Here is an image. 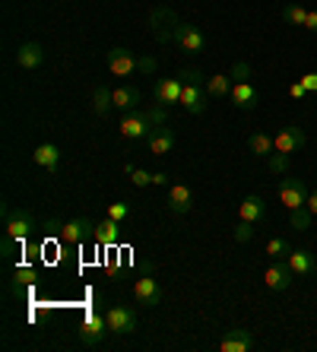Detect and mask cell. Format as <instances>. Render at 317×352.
I'll return each mask as SVG.
<instances>
[{
	"instance_id": "obj_17",
	"label": "cell",
	"mask_w": 317,
	"mask_h": 352,
	"mask_svg": "<svg viewBox=\"0 0 317 352\" xmlns=\"http://www.w3.org/2000/svg\"><path fill=\"white\" fill-rule=\"evenodd\" d=\"M285 263L292 267L295 276H311V273H317V257L311 254V251H305V248H292L289 257H285Z\"/></svg>"
},
{
	"instance_id": "obj_28",
	"label": "cell",
	"mask_w": 317,
	"mask_h": 352,
	"mask_svg": "<svg viewBox=\"0 0 317 352\" xmlns=\"http://www.w3.org/2000/svg\"><path fill=\"white\" fill-rule=\"evenodd\" d=\"M232 86H235V80H232V74H216L206 80V92H210V98H222L232 92Z\"/></svg>"
},
{
	"instance_id": "obj_25",
	"label": "cell",
	"mask_w": 317,
	"mask_h": 352,
	"mask_svg": "<svg viewBox=\"0 0 317 352\" xmlns=\"http://www.w3.org/2000/svg\"><path fill=\"white\" fill-rule=\"evenodd\" d=\"M118 238H121V222H118V219H111V216H108L105 222H98V226H96V241H98V245L111 248V245H118Z\"/></svg>"
},
{
	"instance_id": "obj_18",
	"label": "cell",
	"mask_w": 317,
	"mask_h": 352,
	"mask_svg": "<svg viewBox=\"0 0 317 352\" xmlns=\"http://www.w3.org/2000/svg\"><path fill=\"white\" fill-rule=\"evenodd\" d=\"M17 64L23 67V70H39V67L45 64V48H41L39 41H25V45H19Z\"/></svg>"
},
{
	"instance_id": "obj_33",
	"label": "cell",
	"mask_w": 317,
	"mask_h": 352,
	"mask_svg": "<svg viewBox=\"0 0 317 352\" xmlns=\"http://www.w3.org/2000/svg\"><path fill=\"white\" fill-rule=\"evenodd\" d=\"M178 80L184 82V86H187V82H197V86H206V80H210V76H206L204 70H197V67H184V70H181V74H178Z\"/></svg>"
},
{
	"instance_id": "obj_26",
	"label": "cell",
	"mask_w": 317,
	"mask_h": 352,
	"mask_svg": "<svg viewBox=\"0 0 317 352\" xmlns=\"http://www.w3.org/2000/svg\"><path fill=\"white\" fill-rule=\"evenodd\" d=\"M248 149H251L257 159H270L273 153H276V146H273V137H267V133L254 131L251 137H248Z\"/></svg>"
},
{
	"instance_id": "obj_41",
	"label": "cell",
	"mask_w": 317,
	"mask_h": 352,
	"mask_svg": "<svg viewBox=\"0 0 317 352\" xmlns=\"http://www.w3.org/2000/svg\"><path fill=\"white\" fill-rule=\"evenodd\" d=\"M289 96H292V98H305V96H308V89H305V82H292V86H289Z\"/></svg>"
},
{
	"instance_id": "obj_30",
	"label": "cell",
	"mask_w": 317,
	"mask_h": 352,
	"mask_svg": "<svg viewBox=\"0 0 317 352\" xmlns=\"http://www.w3.org/2000/svg\"><path fill=\"white\" fill-rule=\"evenodd\" d=\"M283 19L292 25H305L308 23V10L301 7V3H289V7H283Z\"/></svg>"
},
{
	"instance_id": "obj_11",
	"label": "cell",
	"mask_w": 317,
	"mask_h": 352,
	"mask_svg": "<svg viewBox=\"0 0 317 352\" xmlns=\"http://www.w3.org/2000/svg\"><path fill=\"white\" fill-rule=\"evenodd\" d=\"M181 92H184V82L178 80V76H168V80H159L155 82V89H153V98H155V105H181Z\"/></svg>"
},
{
	"instance_id": "obj_32",
	"label": "cell",
	"mask_w": 317,
	"mask_h": 352,
	"mask_svg": "<svg viewBox=\"0 0 317 352\" xmlns=\"http://www.w3.org/2000/svg\"><path fill=\"white\" fill-rule=\"evenodd\" d=\"M146 118H149V124H153V127H165V124H168V108L165 105H149L146 108Z\"/></svg>"
},
{
	"instance_id": "obj_13",
	"label": "cell",
	"mask_w": 317,
	"mask_h": 352,
	"mask_svg": "<svg viewBox=\"0 0 317 352\" xmlns=\"http://www.w3.org/2000/svg\"><path fill=\"white\" fill-rule=\"evenodd\" d=\"M108 70H111V76L137 74V54L127 48H111L108 51Z\"/></svg>"
},
{
	"instance_id": "obj_20",
	"label": "cell",
	"mask_w": 317,
	"mask_h": 352,
	"mask_svg": "<svg viewBox=\"0 0 317 352\" xmlns=\"http://www.w3.org/2000/svg\"><path fill=\"white\" fill-rule=\"evenodd\" d=\"M219 349L222 352H248V349H254V336L248 333V330H228L219 340Z\"/></svg>"
},
{
	"instance_id": "obj_37",
	"label": "cell",
	"mask_w": 317,
	"mask_h": 352,
	"mask_svg": "<svg viewBox=\"0 0 317 352\" xmlns=\"http://www.w3.org/2000/svg\"><path fill=\"white\" fill-rule=\"evenodd\" d=\"M254 235H257V229H254V222L241 219V222L235 226V241H241V245H244V241H251Z\"/></svg>"
},
{
	"instance_id": "obj_4",
	"label": "cell",
	"mask_w": 317,
	"mask_h": 352,
	"mask_svg": "<svg viewBox=\"0 0 317 352\" xmlns=\"http://www.w3.org/2000/svg\"><path fill=\"white\" fill-rule=\"evenodd\" d=\"M105 320H108V330L114 336H127L137 330V311L127 308V305H111L105 311Z\"/></svg>"
},
{
	"instance_id": "obj_23",
	"label": "cell",
	"mask_w": 317,
	"mask_h": 352,
	"mask_svg": "<svg viewBox=\"0 0 317 352\" xmlns=\"http://www.w3.org/2000/svg\"><path fill=\"white\" fill-rule=\"evenodd\" d=\"M32 162L41 165L45 172H54L57 165H61V149H57L54 143H41V146L32 153Z\"/></svg>"
},
{
	"instance_id": "obj_7",
	"label": "cell",
	"mask_w": 317,
	"mask_h": 352,
	"mask_svg": "<svg viewBox=\"0 0 317 352\" xmlns=\"http://www.w3.org/2000/svg\"><path fill=\"white\" fill-rule=\"evenodd\" d=\"M175 45H178L184 54H200V51L206 48V38H204V32H200L197 25L178 23V29H175Z\"/></svg>"
},
{
	"instance_id": "obj_8",
	"label": "cell",
	"mask_w": 317,
	"mask_h": 352,
	"mask_svg": "<svg viewBox=\"0 0 317 352\" xmlns=\"http://www.w3.org/2000/svg\"><path fill=\"white\" fill-rule=\"evenodd\" d=\"M149 131H153V124H149L146 111H140V108H133V111H127V115L121 118L124 140H143V137H149Z\"/></svg>"
},
{
	"instance_id": "obj_10",
	"label": "cell",
	"mask_w": 317,
	"mask_h": 352,
	"mask_svg": "<svg viewBox=\"0 0 317 352\" xmlns=\"http://www.w3.org/2000/svg\"><path fill=\"white\" fill-rule=\"evenodd\" d=\"M263 283H267V289H273V292H285V289L295 283V273L285 261H273L267 267V273H263Z\"/></svg>"
},
{
	"instance_id": "obj_1",
	"label": "cell",
	"mask_w": 317,
	"mask_h": 352,
	"mask_svg": "<svg viewBox=\"0 0 317 352\" xmlns=\"http://www.w3.org/2000/svg\"><path fill=\"white\" fill-rule=\"evenodd\" d=\"M32 232H35L32 210H10V206H3V235L17 238L19 245H23V241H29Z\"/></svg>"
},
{
	"instance_id": "obj_35",
	"label": "cell",
	"mask_w": 317,
	"mask_h": 352,
	"mask_svg": "<svg viewBox=\"0 0 317 352\" xmlns=\"http://www.w3.org/2000/svg\"><path fill=\"white\" fill-rule=\"evenodd\" d=\"M267 165L273 175H285L289 172V153H273V156L267 159Z\"/></svg>"
},
{
	"instance_id": "obj_9",
	"label": "cell",
	"mask_w": 317,
	"mask_h": 352,
	"mask_svg": "<svg viewBox=\"0 0 317 352\" xmlns=\"http://www.w3.org/2000/svg\"><path fill=\"white\" fill-rule=\"evenodd\" d=\"M133 298H137V305H143V308H155V305L162 302V286H159V279L143 273V276L133 283Z\"/></svg>"
},
{
	"instance_id": "obj_42",
	"label": "cell",
	"mask_w": 317,
	"mask_h": 352,
	"mask_svg": "<svg viewBox=\"0 0 317 352\" xmlns=\"http://www.w3.org/2000/svg\"><path fill=\"white\" fill-rule=\"evenodd\" d=\"M301 82H305V89L308 92H317V74H305L301 76Z\"/></svg>"
},
{
	"instance_id": "obj_29",
	"label": "cell",
	"mask_w": 317,
	"mask_h": 352,
	"mask_svg": "<svg viewBox=\"0 0 317 352\" xmlns=\"http://www.w3.org/2000/svg\"><path fill=\"white\" fill-rule=\"evenodd\" d=\"M311 219H314V213H311L308 206L289 210V222H292V229H295V232H308V229H311Z\"/></svg>"
},
{
	"instance_id": "obj_44",
	"label": "cell",
	"mask_w": 317,
	"mask_h": 352,
	"mask_svg": "<svg viewBox=\"0 0 317 352\" xmlns=\"http://www.w3.org/2000/svg\"><path fill=\"white\" fill-rule=\"evenodd\" d=\"M305 206H308L311 213L317 216V188H314V190H308V204H305Z\"/></svg>"
},
{
	"instance_id": "obj_34",
	"label": "cell",
	"mask_w": 317,
	"mask_h": 352,
	"mask_svg": "<svg viewBox=\"0 0 317 352\" xmlns=\"http://www.w3.org/2000/svg\"><path fill=\"white\" fill-rule=\"evenodd\" d=\"M17 248H23V245L17 241V238L3 235V241H0V257H3L7 263H13V261H17Z\"/></svg>"
},
{
	"instance_id": "obj_16",
	"label": "cell",
	"mask_w": 317,
	"mask_h": 352,
	"mask_svg": "<svg viewBox=\"0 0 317 352\" xmlns=\"http://www.w3.org/2000/svg\"><path fill=\"white\" fill-rule=\"evenodd\" d=\"M168 210L175 216H184L190 206H194V190L187 188V184H168Z\"/></svg>"
},
{
	"instance_id": "obj_14",
	"label": "cell",
	"mask_w": 317,
	"mask_h": 352,
	"mask_svg": "<svg viewBox=\"0 0 317 352\" xmlns=\"http://www.w3.org/2000/svg\"><path fill=\"white\" fill-rule=\"evenodd\" d=\"M228 98H232V105H235L238 111H254V108L261 105V92L254 89L251 82H235L232 92H228Z\"/></svg>"
},
{
	"instance_id": "obj_15",
	"label": "cell",
	"mask_w": 317,
	"mask_h": 352,
	"mask_svg": "<svg viewBox=\"0 0 317 352\" xmlns=\"http://www.w3.org/2000/svg\"><path fill=\"white\" fill-rule=\"evenodd\" d=\"M210 98V92H206V86H197V82H187L184 86V92H181V105L190 111V115H204L206 111V102Z\"/></svg>"
},
{
	"instance_id": "obj_3",
	"label": "cell",
	"mask_w": 317,
	"mask_h": 352,
	"mask_svg": "<svg viewBox=\"0 0 317 352\" xmlns=\"http://www.w3.org/2000/svg\"><path fill=\"white\" fill-rule=\"evenodd\" d=\"M178 13L171 7H155L153 13H149V29H153V35L159 41H175V29H178Z\"/></svg>"
},
{
	"instance_id": "obj_36",
	"label": "cell",
	"mask_w": 317,
	"mask_h": 352,
	"mask_svg": "<svg viewBox=\"0 0 317 352\" xmlns=\"http://www.w3.org/2000/svg\"><path fill=\"white\" fill-rule=\"evenodd\" d=\"M228 74H232V80H235V82H251L254 70H251V64H244V60H238V64L232 67Z\"/></svg>"
},
{
	"instance_id": "obj_43",
	"label": "cell",
	"mask_w": 317,
	"mask_h": 352,
	"mask_svg": "<svg viewBox=\"0 0 317 352\" xmlns=\"http://www.w3.org/2000/svg\"><path fill=\"white\" fill-rule=\"evenodd\" d=\"M305 29H311V32L317 35V10H308V23H305Z\"/></svg>"
},
{
	"instance_id": "obj_24",
	"label": "cell",
	"mask_w": 317,
	"mask_h": 352,
	"mask_svg": "<svg viewBox=\"0 0 317 352\" xmlns=\"http://www.w3.org/2000/svg\"><path fill=\"white\" fill-rule=\"evenodd\" d=\"M140 102H143V92L137 86H118L114 89V108H121V111H133Z\"/></svg>"
},
{
	"instance_id": "obj_22",
	"label": "cell",
	"mask_w": 317,
	"mask_h": 352,
	"mask_svg": "<svg viewBox=\"0 0 317 352\" xmlns=\"http://www.w3.org/2000/svg\"><path fill=\"white\" fill-rule=\"evenodd\" d=\"M35 279H39L35 267H17V273H13V279H10V295H25L35 286Z\"/></svg>"
},
{
	"instance_id": "obj_40",
	"label": "cell",
	"mask_w": 317,
	"mask_h": 352,
	"mask_svg": "<svg viewBox=\"0 0 317 352\" xmlns=\"http://www.w3.org/2000/svg\"><path fill=\"white\" fill-rule=\"evenodd\" d=\"M131 181H133V188H146V184H153V175L143 172V168H133Z\"/></svg>"
},
{
	"instance_id": "obj_31",
	"label": "cell",
	"mask_w": 317,
	"mask_h": 352,
	"mask_svg": "<svg viewBox=\"0 0 317 352\" xmlns=\"http://www.w3.org/2000/svg\"><path fill=\"white\" fill-rule=\"evenodd\" d=\"M289 251H292V245H289L285 238H270V241H267V254L273 257V261H285V257H289Z\"/></svg>"
},
{
	"instance_id": "obj_21",
	"label": "cell",
	"mask_w": 317,
	"mask_h": 352,
	"mask_svg": "<svg viewBox=\"0 0 317 352\" xmlns=\"http://www.w3.org/2000/svg\"><path fill=\"white\" fill-rule=\"evenodd\" d=\"M238 213H241V219H248V222H263V216H267V204H263V197H257V194H251V197H244L241 200V206H238Z\"/></svg>"
},
{
	"instance_id": "obj_2",
	"label": "cell",
	"mask_w": 317,
	"mask_h": 352,
	"mask_svg": "<svg viewBox=\"0 0 317 352\" xmlns=\"http://www.w3.org/2000/svg\"><path fill=\"white\" fill-rule=\"evenodd\" d=\"M76 333H80V343L83 346H98L102 343V340H105L108 333H111V330H108V320H105V314H98L96 308H89V311H86V318H83V324H80V330H76Z\"/></svg>"
},
{
	"instance_id": "obj_5",
	"label": "cell",
	"mask_w": 317,
	"mask_h": 352,
	"mask_svg": "<svg viewBox=\"0 0 317 352\" xmlns=\"http://www.w3.org/2000/svg\"><path fill=\"white\" fill-rule=\"evenodd\" d=\"M279 200L285 210H298L308 204V184L305 178H283L279 181Z\"/></svg>"
},
{
	"instance_id": "obj_27",
	"label": "cell",
	"mask_w": 317,
	"mask_h": 352,
	"mask_svg": "<svg viewBox=\"0 0 317 352\" xmlns=\"http://www.w3.org/2000/svg\"><path fill=\"white\" fill-rule=\"evenodd\" d=\"M111 108H114V89H108V86H96V92H92V111H96L98 118H105Z\"/></svg>"
},
{
	"instance_id": "obj_12",
	"label": "cell",
	"mask_w": 317,
	"mask_h": 352,
	"mask_svg": "<svg viewBox=\"0 0 317 352\" xmlns=\"http://www.w3.org/2000/svg\"><path fill=\"white\" fill-rule=\"evenodd\" d=\"M308 143V137H305V131H301L298 124H289V127H283V131L273 137V146H276V153H289L292 156L295 149H301Z\"/></svg>"
},
{
	"instance_id": "obj_45",
	"label": "cell",
	"mask_w": 317,
	"mask_h": 352,
	"mask_svg": "<svg viewBox=\"0 0 317 352\" xmlns=\"http://www.w3.org/2000/svg\"><path fill=\"white\" fill-rule=\"evenodd\" d=\"M153 184H171V178H168L165 172H155V175H153Z\"/></svg>"
},
{
	"instance_id": "obj_6",
	"label": "cell",
	"mask_w": 317,
	"mask_h": 352,
	"mask_svg": "<svg viewBox=\"0 0 317 352\" xmlns=\"http://www.w3.org/2000/svg\"><path fill=\"white\" fill-rule=\"evenodd\" d=\"M89 238H96V222L86 219V216H76V219L64 222V229H61V241L64 245H83Z\"/></svg>"
},
{
	"instance_id": "obj_38",
	"label": "cell",
	"mask_w": 317,
	"mask_h": 352,
	"mask_svg": "<svg viewBox=\"0 0 317 352\" xmlns=\"http://www.w3.org/2000/svg\"><path fill=\"white\" fill-rule=\"evenodd\" d=\"M155 58H137V74H143V76H153L155 74Z\"/></svg>"
},
{
	"instance_id": "obj_39",
	"label": "cell",
	"mask_w": 317,
	"mask_h": 352,
	"mask_svg": "<svg viewBox=\"0 0 317 352\" xmlns=\"http://www.w3.org/2000/svg\"><path fill=\"white\" fill-rule=\"evenodd\" d=\"M108 216L121 222V219H127V216H131V206H127V204H111V206H108Z\"/></svg>"
},
{
	"instance_id": "obj_19",
	"label": "cell",
	"mask_w": 317,
	"mask_h": 352,
	"mask_svg": "<svg viewBox=\"0 0 317 352\" xmlns=\"http://www.w3.org/2000/svg\"><path fill=\"white\" fill-rule=\"evenodd\" d=\"M146 143H149V153H153V156H165V153H171V146H175V131H171L168 124H165V127H153Z\"/></svg>"
}]
</instances>
